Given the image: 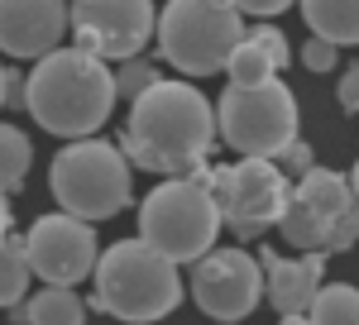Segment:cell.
<instances>
[{"label": "cell", "mask_w": 359, "mask_h": 325, "mask_svg": "<svg viewBox=\"0 0 359 325\" xmlns=\"http://www.w3.org/2000/svg\"><path fill=\"white\" fill-rule=\"evenodd\" d=\"M216 106L182 77H163L149 96L130 106V125L120 134V148L130 167L158 172V177H192L216 153Z\"/></svg>", "instance_id": "obj_1"}, {"label": "cell", "mask_w": 359, "mask_h": 325, "mask_svg": "<svg viewBox=\"0 0 359 325\" xmlns=\"http://www.w3.org/2000/svg\"><path fill=\"white\" fill-rule=\"evenodd\" d=\"M115 67L82 48H57L29 72V115L39 130L67 139H96L115 110Z\"/></svg>", "instance_id": "obj_2"}, {"label": "cell", "mask_w": 359, "mask_h": 325, "mask_svg": "<svg viewBox=\"0 0 359 325\" xmlns=\"http://www.w3.org/2000/svg\"><path fill=\"white\" fill-rule=\"evenodd\" d=\"M221 206L211 191V162L192 177H168L139 206V240L158 249L168 263H201L221 235Z\"/></svg>", "instance_id": "obj_3"}, {"label": "cell", "mask_w": 359, "mask_h": 325, "mask_svg": "<svg viewBox=\"0 0 359 325\" xmlns=\"http://www.w3.org/2000/svg\"><path fill=\"white\" fill-rule=\"evenodd\" d=\"M96 297L91 306L101 316H115L125 325H154L177 311L182 301V277L177 263H168L158 249L144 240H120L101 254L96 263Z\"/></svg>", "instance_id": "obj_4"}, {"label": "cell", "mask_w": 359, "mask_h": 325, "mask_svg": "<svg viewBox=\"0 0 359 325\" xmlns=\"http://www.w3.org/2000/svg\"><path fill=\"white\" fill-rule=\"evenodd\" d=\"M48 191H53L57 211L77 216L86 225L111 220L130 206L135 196V177H130V158L120 144L106 139H77L67 148H57L48 162Z\"/></svg>", "instance_id": "obj_5"}, {"label": "cell", "mask_w": 359, "mask_h": 325, "mask_svg": "<svg viewBox=\"0 0 359 325\" xmlns=\"http://www.w3.org/2000/svg\"><path fill=\"white\" fill-rule=\"evenodd\" d=\"M154 43H158L168 67L182 72V81L225 72L230 53L245 43L240 5H225V0H172V5L158 10Z\"/></svg>", "instance_id": "obj_6"}, {"label": "cell", "mask_w": 359, "mask_h": 325, "mask_svg": "<svg viewBox=\"0 0 359 325\" xmlns=\"http://www.w3.org/2000/svg\"><path fill=\"white\" fill-rule=\"evenodd\" d=\"M297 96L292 86L278 77L264 86H225L216 101V130L221 144L235 148L240 158H264L278 162L292 144H297Z\"/></svg>", "instance_id": "obj_7"}, {"label": "cell", "mask_w": 359, "mask_h": 325, "mask_svg": "<svg viewBox=\"0 0 359 325\" xmlns=\"http://www.w3.org/2000/svg\"><path fill=\"white\" fill-rule=\"evenodd\" d=\"M283 240L297 254H345L359 244V201L350 172L311 167L302 182H292V201L283 216Z\"/></svg>", "instance_id": "obj_8"}, {"label": "cell", "mask_w": 359, "mask_h": 325, "mask_svg": "<svg viewBox=\"0 0 359 325\" xmlns=\"http://www.w3.org/2000/svg\"><path fill=\"white\" fill-rule=\"evenodd\" d=\"M211 191H216V206H221V225L235 230L240 244L278 230L287 216V201H292V182L283 177V167L264 158H240V162H225V167H211Z\"/></svg>", "instance_id": "obj_9"}, {"label": "cell", "mask_w": 359, "mask_h": 325, "mask_svg": "<svg viewBox=\"0 0 359 325\" xmlns=\"http://www.w3.org/2000/svg\"><path fill=\"white\" fill-rule=\"evenodd\" d=\"M158 29L149 0H77L72 5V48L101 62H135Z\"/></svg>", "instance_id": "obj_10"}, {"label": "cell", "mask_w": 359, "mask_h": 325, "mask_svg": "<svg viewBox=\"0 0 359 325\" xmlns=\"http://www.w3.org/2000/svg\"><path fill=\"white\" fill-rule=\"evenodd\" d=\"M29 268L34 277H43V287H77L86 277H96L101 249H96V225H86L77 216L48 211L29 225L25 235Z\"/></svg>", "instance_id": "obj_11"}, {"label": "cell", "mask_w": 359, "mask_h": 325, "mask_svg": "<svg viewBox=\"0 0 359 325\" xmlns=\"http://www.w3.org/2000/svg\"><path fill=\"white\" fill-rule=\"evenodd\" d=\"M192 301L216 316V325H240L264 306V263L240 249H211L201 263H192Z\"/></svg>", "instance_id": "obj_12"}, {"label": "cell", "mask_w": 359, "mask_h": 325, "mask_svg": "<svg viewBox=\"0 0 359 325\" xmlns=\"http://www.w3.org/2000/svg\"><path fill=\"white\" fill-rule=\"evenodd\" d=\"M72 34V5L57 0H0V53L43 62Z\"/></svg>", "instance_id": "obj_13"}, {"label": "cell", "mask_w": 359, "mask_h": 325, "mask_svg": "<svg viewBox=\"0 0 359 325\" xmlns=\"http://www.w3.org/2000/svg\"><path fill=\"white\" fill-rule=\"evenodd\" d=\"M264 263V301L283 316H306L311 301L321 297V272H326V254H297V258H283L278 249L259 254Z\"/></svg>", "instance_id": "obj_14"}, {"label": "cell", "mask_w": 359, "mask_h": 325, "mask_svg": "<svg viewBox=\"0 0 359 325\" xmlns=\"http://www.w3.org/2000/svg\"><path fill=\"white\" fill-rule=\"evenodd\" d=\"M287 62H292V48H287L283 29L254 25V29H245V43L230 53L225 77H230V86H264V81H278V72Z\"/></svg>", "instance_id": "obj_15"}, {"label": "cell", "mask_w": 359, "mask_h": 325, "mask_svg": "<svg viewBox=\"0 0 359 325\" xmlns=\"http://www.w3.org/2000/svg\"><path fill=\"white\" fill-rule=\"evenodd\" d=\"M302 20L311 39H321L331 48L359 43V0H311V5H302Z\"/></svg>", "instance_id": "obj_16"}, {"label": "cell", "mask_w": 359, "mask_h": 325, "mask_svg": "<svg viewBox=\"0 0 359 325\" xmlns=\"http://www.w3.org/2000/svg\"><path fill=\"white\" fill-rule=\"evenodd\" d=\"M20 325H86V301L72 287H43L15 306Z\"/></svg>", "instance_id": "obj_17"}, {"label": "cell", "mask_w": 359, "mask_h": 325, "mask_svg": "<svg viewBox=\"0 0 359 325\" xmlns=\"http://www.w3.org/2000/svg\"><path fill=\"white\" fill-rule=\"evenodd\" d=\"M29 282H34V268H29V249L20 235H10V240H0V306H20L29 292Z\"/></svg>", "instance_id": "obj_18"}, {"label": "cell", "mask_w": 359, "mask_h": 325, "mask_svg": "<svg viewBox=\"0 0 359 325\" xmlns=\"http://www.w3.org/2000/svg\"><path fill=\"white\" fill-rule=\"evenodd\" d=\"M311 325H359V287L355 282H326L321 297L306 311Z\"/></svg>", "instance_id": "obj_19"}, {"label": "cell", "mask_w": 359, "mask_h": 325, "mask_svg": "<svg viewBox=\"0 0 359 325\" xmlns=\"http://www.w3.org/2000/svg\"><path fill=\"white\" fill-rule=\"evenodd\" d=\"M34 167V144L25 130L15 125H0V191H20V182Z\"/></svg>", "instance_id": "obj_20"}, {"label": "cell", "mask_w": 359, "mask_h": 325, "mask_svg": "<svg viewBox=\"0 0 359 325\" xmlns=\"http://www.w3.org/2000/svg\"><path fill=\"white\" fill-rule=\"evenodd\" d=\"M163 81V72L149 62V57H135V62H120L115 67V96H125L130 106H135L139 96H149L154 86Z\"/></svg>", "instance_id": "obj_21"}, {"label": "cell", "mask_w": 359, "mask_h": 325, "mask_svg": "<svg viewBox=\"0 0 359 325\" xmlns=\"http://www.w3.org/2000/svg\"><path fill=\"white\" fill-rule=\"evenodd\" d=\"M297 57H302V67H306V72H335V62H340V48L321 43V39H306Z\"/></svg>", "instance_id": "obj_22"}, {"label": "cell", "mask_w": 359, "mask_h": 325, "mask_svg": "<svg viewBox=\"0 0 359 325\" xmlns=\"http://www.w3.org/2000/svg\"><path fill=\"white\" fill-rule=\"evenodd\" d=\"M278 167H283V177H287V182H302V177L311 172V167H316V162H311V148H306L302 139H297V144H292V148L278 158Z\"/></svg>", "instance_id": "obj_23"}, {"label": "cell", "mask_w": 359, "mask_h": 325, "mask_svg": "<svg viewBox=\"0 0 359 325\" xmlns=\"http://www.w3.org/2000/svg\"><path fill=\"white\" fill-rule=\"evenodd\" d=\"M335 101H340V110H350V115H359V62L340 72V86H335Z\"/></svg>", "instance_id": "obj_24"}, {"label": "cell", "mask_w": 359, "mask_h": 325, "mask_svg": "<svg viewBox=\"0 0 359 325\" xmlns=\"http://www.w3.org/2000/svg\"><path fill=\"white\" fill-rule=\"evenodd\" d=\"M278 15H287V0H269V5L249 0V5H240V20H278Z\"/></svg>", "instance_id": "obj_25"}, {"label": "cell", "mask_w": 359, "mask_h": 325, "mask_svg": "<svg viewBox=\"0 0 359 325\" xmlns=\"http://www.w3.org/2000/svg\"><path fill=\"white\" fill-rule=\"evenodd\" d=\"M0 240H10V201H5V191H0Z\"/></svg>", "instance_id": "obj_26"}, {"label": "cell", "mask_w": 359, "mask_h": 325, "mask_svg": "<svg viewBox=\"0 0 359 325\" xmlns=\"http://www.w3.org/2000/svg\"><path fill=\"white\" fill-rule=\"evenodd\" d=\"M5 91H10V67L0 62V110H5Z\"/></svg>", "instance_id": "obj_27"}, {"label": "cell", "mask_w": 359, "mask_h": 325, "mask_svg": "<svg viewBox=\"0 0 359 325\" xmlns=\"http://www.w3.org/2000/svg\"><path fill=\"white\" fill-rule=\"evenodd\" d=\"M278 325H311V321H306V316H283Z\"/></svg>", "instance_id": "obj_28"}, {"label": "cell", "mask_w": 359, "mask_h": 325, "mask_svg": "<svg viewBox=\"0 0 359 325\" xmlns=\"http://www.w3.org/2000/svg\"><path fill=\"white\" fill-rule=\"evenodd\" d=\"M350 187H355V201H359V162L350 167Z\"/></svg>", "instance_id": "obj_29"}]
</instances>
